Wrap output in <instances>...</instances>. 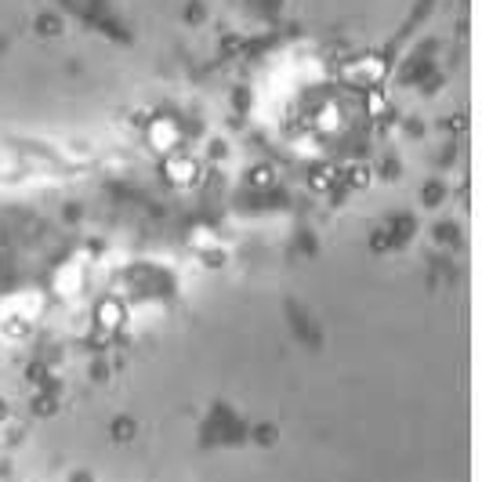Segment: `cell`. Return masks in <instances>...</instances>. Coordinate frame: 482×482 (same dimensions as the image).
Returning a JSON list of instances; mask_svg holds the SVG:
<instances>
[{
  "label": "cell",
  "mask_w": 482,
  "mask_h": 482,
  "mask_svg": "<svg viewBox=\"0 0 482 482\" xmlns=\"http://www.w3.org/2000/svg\"><path fill=\"white\" fill-rule=\"evenodd\" d=\"M309 185H312L316 193H338V185H341V171H338V167H319V171H312Z\"/></svg>",
  "instance_id": "5"
},
{
  "label": "cell",
  "mask_w": 482,
  "mask_h": 482,
  "mask_svg": "<svg viewBox=\"0 0 482 482\" xmlns=\"http://www.w3.org/2000/svg\"><path fill=\"white\" fill-rule=\"evenodd\" d=\"M442 193H446L442 185H428L425 193H420V200H425L428 207H435V203H442Z\"/></svg>",
  "instance_id": "13"
},
{
  "label": "cell",
  "mask_w": 482,
  "mask_h": 482,
  "mask_svg": "<svg viewBox=\"0 0 482 482\" xmlns=\"http://www.w3.org/2000/svg\"><path fill=\"white\" fill-rule=\"evenodd\" d=\"M258 442H276V428H258Z\"/></svg>",
  "instance_id": "16"
},
{
  "label": "cell",
  "mask_w": 482,
  "mask_h": 482,
  "mask_svg": "<svg viewBox=\"0 0 482 482\" xmlns=\"http://www.w3.org/2000/svg\"><path fill=\"white\" fill-rule=\"evenodd\" d=\"M37 29H40V33H58V22H54L51 15H44V18L37 22Z\"/></svg>",
  "instance_id": "14"
},
{
  "label": "cell",
  "mask_w": 482,
  "mask_h": 482,
  "mask_svg": "<svg viewBox=\"0 0 482 482\" xmlns=\"http://www.w3.org/2000/svg\"><path fill=\"white\" fill-rule=\"evenodd\" d=\"M0 425H8V403H0Z\"/></svg>",
  "instance_id": "18"
},
{
  "label": "cell",
  "mask_w": 482,
  "mask_h": 482,
  "mask_svg": "<svg viewBox=\"0 0 482 482\" xmlns=\"http://www.w3.org/2000/svg\"><path fill=\"white\" fill-rule=\"evenodd\" d=\"M25 377H29V381H33V384H40V381H47V374H44V370H40L37 363H29V370H25Z\"/></svg>",
  "instance_id": "15"
},
{
  "label": "cell",
  "mask_w": 482,
  "mask_h": 482,
  "mask_svg": "<svg viewBox=\"0 0 482 482\" xmlns=\"http://www.w3.org/2000/svg\"><path fill=\"white\" fill-rule=\"evenodd\" d=\"M113 439H116V442H134V439H138V420L116 417V420H113Z\"/></svg>",
  "instance_id": "7"
},
{
  "label": "cell",
  "mask_w": 482,
  "mask_h": 482,
  "mask_svg": "<svg viewBox=\"0 0 482 482\" xmlns=\"http://www.w3.org/2000/svg\"><path fill=\"white\" fill-rule=\"evenodd\" d=\"M163 174H167V182H174V185H189L196 178V163L189 156H171L163 163Z\"/></svg>",
  "instance_id": "4"
},
{
  "label": "cell",
  "mask_w": 482,
  "mask_h": 482,
  "mask_svg": "<svg viewBox=\"0 0 482 482\" xmlns=\"http://www.w3.org/2000/svg\"><path fill=\"white\" fill-rule=\"evenodd\" d=\"M4 334H8V338H25V334H29V323H25V319H8V323H4Z\"/></svg>",
  "instance_id": "12"
},
{
  "label": "cell",
  "mask_w": 482,
  "mask_h": 482,
  "mask_svg": "<svg viewBox=\"0 0 482 482\" xmlns=\"http://www.w3.org/2000/svg\"><path fill=\"white\" fill-rule=\"evenodd\" d=\"M124 319H127V312L120 309V301H113V297L98 301V305H95V334H105V338H113L116 330L124 326Z\"/></svg>",
  "instance_id": "2"
},
{
  "label": "cell",
  "mask_w": 482,
  "mask_h": 482,
  "mask_svg": "<svg viewBox=\"0 0 482 482\" xmlns=\"http://www.w3.org/2000/svg\"><path fill=\"white\" fill-rule=\"evenodd\" d=\"M384 113H388V102H384V95L377 91V87H370V91H367V116L381 120Z\"/></svg>",
  "instance_id": "9"
},
{
  "label": "cell",
  "mask_w": 482,
  "mask_h": 482,
  "mask_svg": "<svg viewBox=\"0 0 482 482\" xmlns=\"http://www.w3.org/2000/svg\"><path fill=\"white\" fill-rule=\"evenodd\" d=\"M272 182H276V171L268 167V163H261V167L251 171V185H254V189H268Z\"/></svg>",
  "instance_id": "10"
},
{
  "label": "cell",
  "mask_w": 482,
  "mask_h": 482,
  "mask_svg": "<svg viewBox=\"0 0 482 482\" xmlns=\"http://www.w3.org/2000/svg\"><path fill=\"white\" fill-rule=\"evenodd\" d=\"M54 410H58V399L51 396L47 388H40V396H33V413L37 417H51Z\"/></svg>",
  "instance_id": "8"
},
{
  "label": "cell",
  "mask_w": 482,
  "mask_h": 482,
  "mask_svg": "<svg viewBox=\"0 0 482 482\" xmlns=\"http://www.w3.org/2000/svg\"><path fill=\"white\" fill-rule=\"evenodd\" d=\"M178 138H182V134H178V124L171 116H153V120H149V145H153L156 153H171V149L178 145Z\"/></svg>",
  "instance_id": "3"
},
{
  "label": "cell",
  "mask_w": 482,
  "mask_h": 482,
  "mask_svg": "<svg viewBox=\"0 0 482 482\" xmlns=\"http://www.w3.org/2000/svg\"><path fill=\"white\" fill-rule=\"evenodd\" d=\"M370 251H374V254H384V251H396V243H391V236H388V229H377V232L370 236Z\"/></svg>",
  "instance_id": "11"
},
{
  "label": "cell",
  "mask_w": 482,
  "mask_h": 482,
  "mask_svg": "<svg viewBox=\"0 0 482 482\" xmlns=\"http://www.w3.org/2000/svg\"><path fill=\"white\" fill-rule=\"evenodd\" d=\"M384 73H388V62L381 54H359L355 62L345 66V76L352 84H359V87H377L384 80Z\"/></svg>",
  "instance_id": "1"
},
{
  "label": "cell",
  "mask_w": 482,
  "mask_h": 482,
  "mask_svg": "<svg viewBox=\"0 0 482 482\" xmlns=\"http://www.w3.org/2000/svg\"><path fill=\"white\" fill-rule=\"evenodd\" d=\"M454 236H457V232L449 229V225H442V229H439V239H454Z\"/></svg>",
  "instance_id": "17"
},
{
  "label": "cell",
  "mask_w": 482,
  "mask_h": 482,
  "mask_svg": "<svg viewBox=\"0 0 482 482\" xmlns=\"http://www.w3.org/2000/svg\"><path fill=\"white\" fill-rule=\"evenodd\" d=\"M341 182L348 189H367L374 182V171H370V163H352V167L341 171Z\"/></svg>",
  "instance_id": "6"
}]
</instances>
